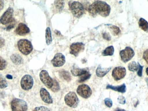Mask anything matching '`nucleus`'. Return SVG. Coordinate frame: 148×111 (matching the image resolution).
Wrapping results in <instances>:
<instances>
[{"mask_svg":"<svg viewBox=\"0 0 148 111\" xmlns=\"http://www.w3.org/2000/svg\"><path fill=\"white\" fill-rule=\"evenodd\" d=\"M138 71L137 73L138 75L141 77L143 75V66H142L139 63H138Z\"/></svg>","mask_w":148,"mask_h":111,"instance_id":"72a5a7b5","label":"nucleus"},{"mask_svg":"<svg viewBox=\"0 0 148 111\" xmlns=\"http://www.w3.org/2000/svg\"><path fill=\"white\" fill-rule=\"evenodd\" d=\"M46 42L48 45L51 44L52 41V35L50 28L48 27L46 31Z\"/></svg>","mask_w":148,"mask_h":111,"instance_id":"4be33fe9","label":"nucleus"},{"mask_svg":"<svg viewBox=\"0 0 148 111\" xmlns=\"http://www.w3.org/2000/svg\"><path fill=\"white\" fill-rule=\"evenodd\" d=\"M70 8L74 17L80 18L84 12V9L83 5L78 1H73L70 4Z\"/></svg>","mask_w":148,"mask_h":111,"instance_id":"7ed1b4c3","label":"nucleus"},{"mask_svg":"<svg viewBox=\"0 0 148 111\" xmlns=\"http://www.w3.org/2000/svg\"><path fill=\"white\" fill-rule=\"evenodd\" d=\"M33 82V79L31 76L25 75L21 80V85L23 89L28 90L32 88Z\"/></svg>","mask_w":148,"mask_h":111,"instance_id":"9d476101","label":"nucleus"},{"mask_svg":"<svg viewBox=\"0 0 148 111\" xmlns=\"http://www.w3.org/2000/svg\"><path fill=\"white\" fill-rule=\"evenodd\" d=\"M40 96L42 100L45 103L51 104L53 103V100L49 92L44 88H42L40 89Z\"/></svg>","mask_w":148,"mask_h":111,"instance_id":"4468645a","label":"nucleus"},{"mask_svg":"<svg viewBox=\"0 0 148 111\" xmlns=\"http://www.w3.org/2000/svg\"><path fill=\"white\" fill-rule=\"evenodd\" d=\"M139 27L145 32L148 31V23L143 18H140L138 22Z\"/></svg>","mask_w":148,"mask_h":111,"instance_id":"6ab92c4d","label":"nucleus"},{"mask_svg":"<svg viewBox=\"0 0 148 111\" xmlns=\"http://www.w3.org/2000/svg\"><path fill=\"white\" fill-rule=\"evenodd\" d=\"M7 86V82L2 75H0V88H5Z\"/></svg>","mask_w":148,"mask_h":111,"instance_id":"cd10ccee","label":"nucleus"},{"mask_svg":"<svg viewBox=\"0 0 148 111\" xmlns=\"http://www.w3.org/2000/svg\"><path fill=\"white\" fill-rule=\"evenodd\" d=\"M55 5L58 10L61 11L64 7V2L63 1H55Z\"/></svg>","mask_w":148,"mask_h":111,"instance_id":"a878e982","label":"nucleus"},{"mask_svg":"<svg viewBox=\"0 0 148 111\" xmlns=\"http://www.w3.org/2000/svg\"><path fill=\"white\" fill-rule=\"evenodd\" d=\"M7 66V62L3 58L0 57V71L4 70Z\"/></svg>","mask_w":148,"mask_h":111,"instance_id":"c756f323","label":"nucleus"},{"mask_svg":"<svg viewBox=\"0 0 148 111\" xmlns=\"http://www.w3.org/2000/svg\"><path fill=\"white\" fill-rule=\"evenodd\" d=\"M60 87L59 83L56 80H55L53 81V87L52 88V91H54V92H57L60 90Z\"/></svg>","mask_w":148,"mask_h":111,"instance_id":"c85d7f7f","label":"nucleus"},{"mask_svg":"<svg viewBox=\"0 0 148 111\" xmlns=\"http://www.w3.org/2000/svg\"><path fill=\"white\" fill-rule=\"evenodd\" d=\"M104 103L109 108L112 107V101L111 99L109 98H106L104 99Z\"/></svg>","mask_w":148,"mask_h":111,"instance_id":"7c9ffc66","label":"nucleus"},{"mask_svg":"<svg viewBox=\"0 0 148 111\" xmlns=\"http://www.w3.org/2000/svg\"><path fill=\"white\" fill-rule=\"evenodd\" d=\"M146 74H147V75L148 76V67H147V68H146Z\"/></svg>","mask_w":148,"mask_h":111,"instance_id":"79ce46f5","label":"nucleus"},{"mask_svg":"<svg viewBox=\"0 0 148 111\" xmlns=\"http://www.w3.org/2000/svg\"><path fill=\"white\" fill-rule=\"evenodd\" d=\"M107 89H110L118 92H121L122 93H124L126 91V87L125 84H123L122 85L118 86H113L112 85H108L106 87Z\"/></svg>","mask_w":148,"mask_h":111,"instance_id":"f3484780","label":"nucleus"},{"mask_svg":"<svg viewBox=\"0 0 148 111\" xmlns=\"http://www.w3.org/2000/svg\"><path fill=\"white\" fill-rule=\"evenodd\" d=\"M11 59L13 63L16 64H22L23 62L22 57L18 54L12 55L11 57Z\"/></svg>","mask_w":148,"mask_h":111,"instance_id":"aec40b11","label":"nucleus"},{"mask_svg":"<svg viewBox=\"0 0 148 111\" xmlns=\"http://www.w3.org/2000/svg\"><path fill=\"white\" fill-rule=\"evenodd\" d=\"M40 80L42 83L48 88H52L53 84V79L49 76L48 73L45 70L41 71L39 74Z\"/></svg>","mask_w":148,"mask_h":111,"instance_id":"0eeeda50","label":"nucleus"},{"mask_svg":"<svg viewBox=\"0 0 148 111\" xmlns=\"http://www.w3.org/2000/svg\"><path fill=\"white\" fill-rule=\"evenodd\" d=\"M11 107L12 111H27L28 106L27 103L22 99H15L11 103Z\"/></svg>","mask_w":148,"mask_h":111,"instance_id":"20e7f679","label":"nucleus"},{"mask_svg":"<svg viewBox=\"0 0 148 111\" xmlns=\"http://www.w3.org/2000/svg\"><path fill=\"white\" fill-rule=\"evenodd\" d=\"M30 31L28 26L23 23L19 24L16 29V33L19 36H25L29 33Z\"/></svg>","mask_w":148,"mask_h":111,"instance_id":"2eb2a0df","label":"nucleus"},{"mask_svg":"<svg viewBox=\"0 0 148 111\" xmlns=\"http://www.w3.org/2000/svg\"><path fill=\"white\" fill-rule=\"evenodd\" d=\"M33 111H50V110L46 107L40 106L36 107Z\"/></svg>","mask_w":148,"mask_h":111,"instance_id":"2f4dec72","label":"nucleus"},{"mask_svg":"<svg viewBox=\"0 0 148 111\" xmlns=\"http://www.w3.org/2000/svg\"><path fill=\"white\" fill-rule=\"evenodd\" d=\"M5 40L3 38L0 37V48H2L5 46Z\"/></svg>","mask_w":148,"mask_h":111,"instance_id":"4c0bfd02","label":"nucleus"},{"mask_svg":"<svg viewBox=\"0 0 148 111\" xmlns=\"http://www.w3.org/2000/svg\"><path fill=\"white\" fill-rule=\"evenodd\" d=\"M114 49L113 46H111L108 47L105 49L103 52L102 54L103 56H112L114 53Z\"/></svg>","mask_w":148,"mask_h":111,"instance_id":"412c9836","label":"nucleus"},{"mask_svg":"<svg viewBox=\"0 0 148 111\" xmlns=\"http://www.w3.org/2000/svg\"><path fill=\"white\" fill-rule=\"evenodd\" d=\"M128 68L131 71H136L138 69V64L137 65L135 61H132L128 65Z\"/></svg>","mask_w":148,"mask_h":111,"instance_id":"393cba45","label":"nucleus"},{"mask_svg":"<svg viewBox=\"0 0 148 111\" xmlns=\"http://www.w3.org/2000/svg\"><path fill=\"white\" fill-rule=\"evenodd\" d=\"M103 39L107 40L110 41L111 40V36L107 32H104L103 34Z\"/></svg>","mask_w":148,"mask_h":111,"instance_id":"c9c22d12","label":"nucleus"},{"mask_svg":"<svg viewBox=\"0 0 148 111\" xmlns=\"http://www.w3.org/2000/svg\"><path fill=\"white\" fill-rule=\"evenodd\" d=\"M135 54V52L130 47H126L125 49L121 50L120 52L121 60L124 63L130 61L134 57Z\"/></svg>","mask_w":148,"mask_h":111,"instance_id":"423d86ee","label":"nucleus"},{"mask_svg":"<svg viewBox=\"0 0 148 111\" xmlns=\"http://www.w3.org/2000/svg\"><path fill=\"white\" fill-rule=\"evenodd\" d=\"M90 14L95 17L99 14L102 17H107L111 12V7L107 3L101 1H96L89 7L88 9Z\"/></svg>","mask_w":148,"mask_h":111,"instance_id":"f257e3e1","label":"nucleus"},{"mask_svg":"<svg viewBox=\"0 0 148 111\" xmlns=\"http://www.w3.org/2000/svg\"><path fill=\"white\" fill-rule=\"evenodd\" d=\"M51 62L54 67L62 66L65 63V57L61 53H57L51 60Z\"/></svg>","mask_w":148,"mask_h":111,"instance_id":"ddd939ff","label":"nucleus"},{"mask_svg":"<svg viewBox=\"0 0 148 111\" xmlns=\"http://www.w3.org/2000/svg\"><path fill=\"white\" fill-rule=\"evenodd\" d=\"M15 23H14V20L13 19L12 21V22H10L9 23V24L8 25V26L6 28V29L7 31H9L10 30L12 29L13 28H14V26H15Z\"/></svg>","mask_w":148,"mask_h":111,"instance_id":"473e14b6","label":"nucleus"},{"mask_svg":"<svg viewBox=\"0 0 148 111\" xmlns=\"http://www.w3.org/2000/svg\"><path fill=\"white\" fill-rule=\"evenodd\" d=\"M115 111H126L125 110H124V109H121V108H116L115 110Z\"/></svg>","mask_w":148,"mask_h":111,"instance_id":"ea45409f","label":"nucleus"},{"mask_svg":"<svg viewBox=\"0 0 148 111\" xmlns=\"http://www.w3.org/2000/svg\"><path fill=\"white\" fill-rule=\"evenodd\" d=\"M77 93L79 96L84 99H88L92 94V90L87 84L79 85L77 88Z\"/></svg>","mask_w":148,"mask_h":111,"instance_id":"6e6552de","label":"nucleus"},{"mask_svg":"<svg viewBox=\"0 0 148 111\" xmlns=\"http://www.w3.org/2000/svg\"><path fill=\"white\" fill-rule=\"evenodd\" d=\"M143 58L146 61V63L148 64V49L145 51L143 55Z\"/></svg>","mask_w":148,"mask_h":111,"instance_id":"e433bc0d","label":"nucleus"},{"mask_svg":"<svg viewBox=\"0 0 148 111\" xmlns=\"http://www.w3.org/2000/svg\"><path fill=\"white\" fill-rule=\"evenodd\" d=\"M118 100L119 103H120V104H122V105H124V104H125V103L126 100L124 96H119V97H118Z\"/></svg>","mask_w":148,"mask_h":111,"instance_id":"f704fd0d","label":"nucleus"},{"mask_svg":"<svg viewBox=\"0 0 148 111\" xmlns=\"http://www.w3.org/2000/svg\"><path fill=\"white\" fill-rule=\"evenodd\" d=\"M60 75L67 82H70L71 79V75L68 71L64 70H62L60 72Z\"/></svg>","mask_w":148,"mask_h":111,"instance_id":"b1692460","label":"nucleus"},{"mask_svg":"<svg viewBox=\"0 0 148 111\" xmlns=\"http://www.w3.org/2000/svg\"><path fill=\"white\" fill-rule=\"evenodd\" d=\"M88 71L86 69L74 68L71 71L73 75L75 77H80L88 72Z\"/></svg>","mask_w":148,"mask_h":111,"instance_id":"a211bd4d","label":"nucleus"},{"mask_svg":"<svg viewBox=\"0 0 148 111\" xmlns=\"http://www.w3.org/2000/svg\"><path fill=\"white\" fill-rule=\"evenodd\" d=\"M65 101L66 105L70 107L75 108L78 105L79 100L75 92L71 91L66 95Z\"/></svg>","mask_w":148,"mask_h":111,"instance_id":"39448f33","label":"nucleus"},{"mask_svg":"<svg viewBox=\"0 0 148 111\" xmlns=\"http://www.w3.org/2000/svg\"><path fill=\"white\" fill-rule=\"evenodd\" d=\"M6 77L8 79H12V76L10 75H7L6 76Z\"/></svg>","mask_w":148,"mask_h":111,"instance_id":"a19ab883","label":"nucleus"},{"mask_svg":"<svg viewBox=\"0 0 148 111\" xmlns=\"http://www.w3.org/2000/svg\"><path fill=\"white\" fill-rule=\"evenodd\" d=\"M145 80H146V82H147V85H148V78H146V79H145Z\"/></svg>","mask_w":148,"mask_h":111,"instance_id":"37998d69","label":"nucleus"},{"mask_svg":"<svg viewBox=\"0 0 148 111\" xmlns=\"http://www.w3.org/2000/svg\"><path fill=\"white\" fill-rule=\"evenodd\" d=\"M126 70L123 66H119L115 67L113 70L112 76L115 81H119L125 76Z\"/></svg>","mask_w":148,"mask_h":111,"instance_id":"1a4fd4ad","label":"nucleus"},{"mask_svg":"<svg viewBox=\"0 0 148 111\" xmlns=\"http://www.w3.org/2000/svg\"><path fill=\"white\" fill-rule=\"evenodd\" d=\"M90 76H91V74L88 71L87 73H85L84 75L79 77V79L78 81L79 82L81 83L85 82L86 80L89 79L90 77Z\"/></svg>","mask_w":148,"mask_h":111,"instance_id":"bb28decb","label":"nucleus"},{"mask_svg":"<svg viewBox=\"0 0 148 111\" xmlns=\"http://www.w3.org/2000/svg\"><path fill=\"white\" fill-rule=\"evenodd\" d=\"M107 25L109 26V28L111 30L112 33L113 34L114 36H117L119 35L121 32V30L119 28L118 26H115L112 25Z\"/></svg>","mask_w":148,"mask_h":111,"instance_id":"5701e85b","label":"nucleus"},{"mask_svg":"<svg viewBox=\"0 0 148 111\" xmlns=\"http://www.w3.org/2000/svg\"><path fill=\"white\" fill-rule=\"evenodd\" d=\"M13 10L11 8H9L0 18V22L3 25L9 23L13 20Z\"/></svg>","mask_w":148,"mask_h":111,"instance_id":"9b49d317","label":"nucleus"},{"mask_svg":"<svg viewBox=\"0 0 148 111\" xmlns=\"http://www.w3.org/2000/svg\"><path fill=\"white\" fill-rule=\"evenodd\" d=\"M4 3L2 1H0V11H1L4 8Z\"/></svg>","mask_w":148,"mask_h":111,"instance_id":"58836bf2","label":"nucleus"},{"mask_svg":"<svg viewBox=\"0 0 148 111\" xmlns=\"http://www.w3.org/2000/svg\"><path fill=\"white\" fill-rule=\"evenodd\" d=\"M112 67L109 68H102L101 65H99L97 67L96 71L97 76L98 77H102L108 73V72L110 71Z\"/></svg>","mask_w":148,"mask_h":111,"instance_id":"dca6fc26","label":"nucleus"},{"mask_svg":"<svg viewBox=\"0 0 148 111\" xmlns=\"http://www.w3.org/2000/svg\"><path fill=\"white\" fill-rule=\"evenodd\" d=\"M18 47L19 50L23 54L28 55L33 50L31 42L27 40H21L18 42Z\"/></svg>","mask_w":148,"mask_h":111,"instance_id":"f03ea898","label":"nucleus"},{"mask_svg":"<svg viewBox=\"0 0 148 111\" xmlns=\"http://www.w3.org/2000/svg\"><path fill=\"white\" fill-rule=\"evenodd\" d=\"M84 49V44L82 42L73 43L70 46V53L77 57L79 53Z\"/></svg>","mask_w":148,"mask_h":111,"instance_id":"f8f14e48","label":"nucleus"}]
</instances>
